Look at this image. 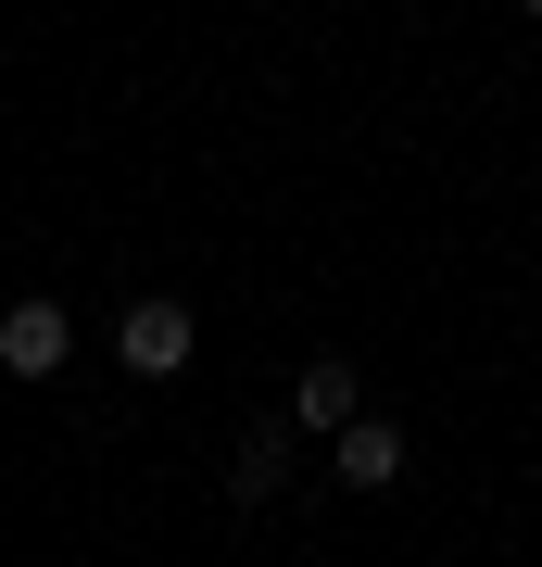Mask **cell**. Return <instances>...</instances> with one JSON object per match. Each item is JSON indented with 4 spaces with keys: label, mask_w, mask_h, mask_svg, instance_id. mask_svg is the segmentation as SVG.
<instances>
[{
    "label": "cell",
    "mask_w": 542,
    "mask_h": 567,
    "mask_svg": "<svg viewBox=\"0 0 542 567\" xmlns=\"http://www.w3.org/2000/svg\"><path fill=\"white\" fill-rule=\"evenodd\" d=\"M63 353H76V316L63 303H0V365L13 379H51Z\"/></svg>",
    "instance_id": "2"
},
{
    "label": "cell",
    "mask_w": 542,
    "mask_h": 567,
    "mask_svg": "<svg viewBox=\"0 0 542 567\" xmlns=\"http://www.w3.org/2000/svg\"><path fill=\"white\" fill-rule=\"evenodd\" d=\"M114 353H126V379H177V365L202 353V316L190 303H126L114 316Z\"/></svg>",
    "instance_id": "1"
},
{
    "label": "cell",
    "mask_w": 542,
    "mask_h": 567,
    "mask_svg": "<svg viewBox=\"0 0 542 567\" xmlns=\"http://www.w3.org/2000/svg\"><path fill=\"white\" fill-rule=\"evenodd\" d=\"M328 454H341V480H354V492H391V480H403V429H391V416H354Z\"/></svg>",
    "instance_id": "5"
},
{
    "label": "cell",
    "mask_w": 542,
    "mask_h": 567,
    "mask_svg": "<svg viewBox=\"0 0 542 567\" xmlns=\"http://www.w3.org/2000/svg\"><path fill=\"white\" fill-rule=\"evenodd\" d=\"M290 429H328V442H341V429L366 416V391H354V365L341 353H316V365H303V379H290V404H278Z\"/></svg>",
    "instance_id": "3"
},
{
    "label": "cell",
    "mask_w": 542,
    "mask_h": 567,
    "mask_svg": "<svg viewBox=\"0 0 542 567\" xmlns=\"http://www.w3.org/2000/svg\"><path fill=\"white\" fill-rule=\"evenodd\" d=\"M227 492H241V505H278V492H290V416H253V429H241Z\"/></svg>",
    "instance_id": "4"
}]
</instances>
